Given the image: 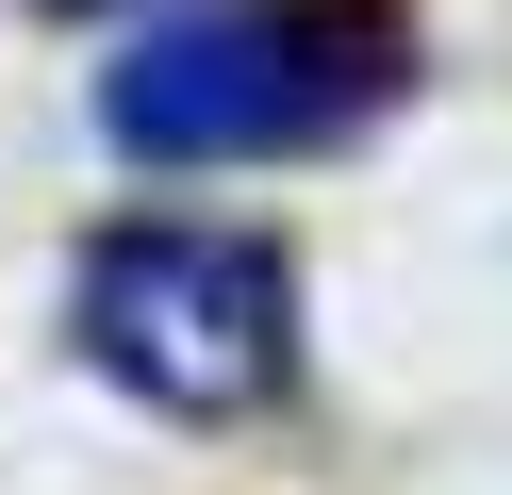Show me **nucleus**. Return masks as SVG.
Wrapping results in <instances>:
<instances>
[{"instance_id":"obj_1","label":"nucleus","mask_w":512,"mask_h":495,"mask_svg":"<svg viewBox=\"0 0 512 495\" xmlns=\"http://www.w3.org/2000/svg\"><path fill=\"white\" fill-rule=\"evenodd\" d=\"M397 99L380 0H182L100 66V132L133 165H281Z\"/></svg>"},{"instance_id":"obj_2","label":"nucleus","mask_w":512,"mask_h":495,"mask_svg":"<svg viewBox=\"0 0 512 495\" xmlns=\"http://www.w3.org/2000/svg\"><path fill=\"white\" fill-rule=\"evenodd\" d=\"M67 347L149 413L232 429L298 380V264L265 231H215V215H116L67 264Z\"/></svg>"}]
</instances>
